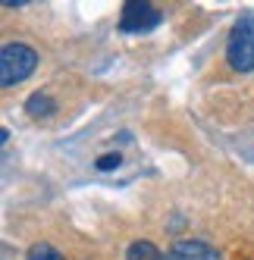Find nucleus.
Masks as SVG:
<instances>
[{
    "instance_id": "1",
    "label": "nucleus",
    "mask_w": 254,
    "mask_h": 260,
    "mask_svg": "<svg viewBox=\"0 0 254 260\" xmlns=\"http://www.w3.org/2000/svg\"><path fill=\"white\" fill-rule=\"evenodd\" d=\"M35 66H38V50L22 44V41H13V44H4L0 50V85L4 88H13L25 82Z\"/></svg>"
},
{
    "instance_id": "2",
    "label": "nucleus",
    "mask_w": 254,
    "mask_h": 260,
    "mask_svg": "<svg viewBox=\"0 0 254 260\" xmlns=\"http://www.w3.org/2000/svg\"><path fill=\"white\" fill-rule=\"evenodd\" d=\"M226 63L235 72H254V16H242L226 41Z\"/></svg>"
},
{
    "instance_id": "3",
    "label": "nucleus",
    "mask_w": 254,
    "mask_h": 260,
    "mask_svg": "<svg viewBox=\"0 0 254 260\" xmlns=\"http://www.w3.org/2000/svg\"><path fill=\"white\" fill-rule=\"evenodd\" d=\"M163 22V13L154 4H122V16H119V31L125 35H141V31H154Z\"/></svg>"
},
{
    "instance_id": "4",
    "label": "nucleus",
    "mask_w": 254,
    "mask_h": 260,
    "mask_svg": "<svg viewBox=\"0 0 254 260\" xmlns=\"http://www.w3.org/2000/svg\"><path fill=\"white\" fill-rule=\"evenodd\" d=\"M167 260H220V254H216L207 241L185 238V241H176L167 251Z\"/></svg>"
},
{
    "instance_id": "5",
    "label": "nucleus",
    "mask_w": 254,
    "mask_h": 260,
    "mask_svg": "<svg viewBox=\"0 0 254 260\" xmlns=\"http://www.w3.org/2000/svg\"><path fill=\"white\" fill-rule=\"evenodd\" d=\"M25 110H28L31 119H47V116L57 113V101H53L47 91H35L28 98V104H25Z\"/></svg>"
},
{
    "instance_id": "6",
    "label": "nucleus",
    "mask_w": 254,
    "mask_h": 260,
    "mask_svg": "<svg viewBox=\"0 0 254 260\" xmlns=\"http://www.w3.org/2000/svg\"><path fill=\"white\" fill-rule=\"evenodd\" d=\"M125 260H167V257L157 251L154 241L138 238V241H132V245H129V251H125Z\"/></svg>"
},
{
    "instance_id": "7",
    "label": "nucleus",
    "mask_w": 254,
    "mask_h": 260,
    "mask_svg": "<svg viewBox=\"0 0 254 260\" xmlns=\"http://www.w3.org/2000/svg\"><path fill=\"white\" fill-rule=\"evenodd\" d=\"M25 260H66L53 245H47V241H38V245H31L28 248V254H25Z\"/></svg>"
},
{
    "instance_id": "8",
    "label": "nucleus",
    "mask_w": 254,
    "mask_h": 260,
    "mask_svg": "<svg viewBox=\"0 0 254 260\" xmlns=\"http://www.w3.org/2000/svg\"><path fill=\"white\" fill-rule=\"evenodd\" d=\"M119 163H122V157H119V154H104V157H98V160H94V166H98L101 173H110V170H116Z\"/></svg>"
}]
</instances>
